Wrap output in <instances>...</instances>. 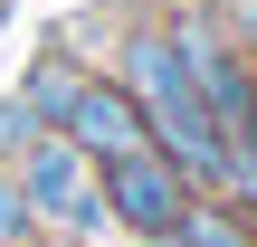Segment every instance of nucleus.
Wrapping results in <instances>:
<instances>
[{"instance_id": "1", "label": "nucleus", "mask_w": 257, "mask_h": 247, "mask_svg": "<svg viewBox=\"0 0 257 247\" xmlns=\"http://www.w3.org/2000/svg\"><path fill=\"white\" fill-rule=\"evenodd\" d=\"M124 95L143 105V124H153V143L181 162V181H229V133H219V114L200 105V76L181 67V48L162 38V29H134L124 38Z\"/></svg>"}, {"instance_id": "2", "label": "nucleus", "mask_w": 257, "mask_h": 247, "mask_svg": "<svg viewBox=\"0 0 257 247\" xmlns=\"http://www.w3.org/2000/svg\"><path fill=\"white\" fill-rule=\"evenodd\" d=\"M10 171H19L38 228H76V238H105V228H114V209H105V171H95L67 133H38Z\"/></svg>"}, {"instance_id": "3", "label": "nucleus", "mask_w": 257, "mask_h": 247, "mask_svg": "<svg viewBox=\"0 0 257 247\" xmlns=\"http://www.w3.org/2000/svg\"><path fill=\"white\" fill-rule=\"evenodd\" d=\"M172 48H181V67L200 76V105L219 114V133H229V152H248L257 143V57H238L229 38H219V19L210 10H172V29H162Z\"/></svg>"}, {"instance_id": "4", "label": "nucleus", "mask_w": 257, "mask_h": 247, "mask_svg": "<svg viewBox=\"0 0 257 247\" xmlns=\"http://www.w3.org/2000/svg\"><path fill=\"white\" fill-rule=\"evenodd\" d=\"M105 171V209H114V228H134V238H172L181 228V209H191V190H181V162L153 143V152H124V162H95Z\"/></svg>"}, {"instance_id": "5", "label": "nucleus", "mask_w": 257, "mask_h": 247, "mask_svg": "<svg viewBox=\"0 0 257 247\" xmlns=\"http://www.w3.org/2000/svg\"><path fill=\"white\" fill-rule=\"evenodd\" d=\"M57 133H67L86 162H124V152H153V124H143V105L124 95V76H76V95H67Z\"/></svg>"}, {"instance_id": "6", "label": "nucleus", "mask_w": 257, "mask_h": 247, "mask_svg": "<svg viewBox=\"0 0 257 247\" xmlns=\"http://www.w3.org/2000/svg\"><path fill=\"white\" fill-rule=\"evenodd\" d=\"M19 95H29V114L57 133V114H67V95H76V67H67V57H48V67H29V86H19Z\"/></svg>"}, {"instance_id": "7", "label": "nucleus", "mask_w": 257, "mask_h": 247, "mask_svg": "<svg viewBox=\"0 0 257 247\" xmlns=\"http://www.w3.org/2000/svg\"><path fill=\"white\" fill-rule=\"evenodd\" d=\"M172 247H257L229 209H181V228H172Z\"/></svg>"}, {"instance_id": "8", "label": "nucleus", "mask_w": 257, "mask_h": 247, "mask_svg": "<svg viewBox=\"0 0 257 247\" xmlns=\"http://www.w3.org/2000/svg\"><path fill=\"white\" fill-rule=\"evenodd\" d=\"M29 228H38V219H29V190H19V171L0 162V247H19Z\"/></svg>"}, {"instance_id": "9", "label": "nucleus", "mask_w": 257, "mask_h": 247, "mask_svg": "<svg viewBox=\"0 0 257 247\" xmlns=\"http://www.w3.org/2000/svg\"><path fill=\"white\" fill-rule=\"evenodd\" d=\"M38 133H48V124L29 114V95H10V105H0V152H29Z\"/></svg>"}, {"instance_id": "10", "label": "nucleus", "mask_w": 257, "mask_h": 247, "mask_svg": "<svg viewBox=\"0 0 257 247\" xmlns=\"http://www.w3.org/2000/svg\"><path fill=\"white\" fill-rule=\"evenodd\" d=\"M19 247H29V238H19Z\"/></svg>"}]
</instances>
